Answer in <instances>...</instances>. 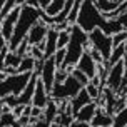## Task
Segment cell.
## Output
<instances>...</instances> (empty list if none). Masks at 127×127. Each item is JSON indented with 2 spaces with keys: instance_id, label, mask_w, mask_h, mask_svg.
Returning a JSON list of instances; mask_svg holds the SVG:
<instances>
[{
  "instance_id": "836d02e7",
  "label": "cell",
  "mask_w": 127,
  "mask_h": 127,
  "mask_svg": "<svg viewBox=\"0 0 127 127\" xmlns=\"http://www.w3.org/2000/svg\"><path fill=\"white\" fill-rule=\"evenodd\" d=\"M70 72L69 70H64V69H59L57 72H55V82L57 84H64L67 79H69Z\"/></svg>"
},
{
  "instance_id": "5b68a950",
  "label": "cell",
  "mask_w": 127,
  "mask_h": 127,
  "mask_svg": "<svg viewBox=\"0 0 127 127\" xmlns=\"http://www.w3.org/2000/svg\"><path fill=\"white\" fill-rule=\"evenodd\" d=\"M82 89H84L82 84L79 82L74 75H69V79L64 84H57V82L54 84V89H52V92H50V97L59 104V102L67 100V99H74Z\"/></svg>"
},
{
  "instance_id": "8d00e7d4",
  "label": "cell",
  "mask_w": 127,
  "mask_h": 127,
  "mask_svg": "<svg viewBox=\"0 0 127 127\" xmlns=\"http://www.w3.org/2000/svg\"><path fill=\"white\" fill-rule=\"evenodd\" d=\"M2 74H5V75H17L19 69H15V67H2Z\"/></svg>"
},
{
  "instance_id": "ffe728a7",
  "label": "cell",
  "mask_w": 127,
  "mask_h": 127,
  "mask_svg": "<svg viewBox=\"0 0 127 127\" xmlns=\"http://www.w3.org/2000/svg\"><path fill=\"white\" fill-rule=\"evenodd\" d=\"M59 115V105H57V102L52 99L50 102H49V105L44 109V114H42V117L40 119H44L45 122H49V124H54L55 122V117Z\"/></svg>"
},
{
  "instance_id": "f1b7e54d",
  "label": "cell",
  "mask_w": 127,
  "mask_h": 127,
  "mask_svg": "<svg viewBox=\"0 0 127 127\" xmlns=\"http://www.w3.org/2000/svg\"><path fill=\"white\" fill-rule=\"evenodd\" d=\"M126 42H127V30H122V32L115 33L114 37H112V45H114V49L119 47V45H122V44H126Z\"/></svg>"
},
{
  "instance_id": "9a60e30c",
  "label": "cell",
  "mask_w": 127,
  "mask_h": 127,
  "mask_svg": "<svg viewBox=\"0 0 127 127\" xmlns=\"http://www.w3.org/2000/svg\"><path fill=\"white\" fill-rule=\"evenodd\" d=\"M90 102H94V100H92V97H90V95L87 94V90H85V87H84V89L80 90V92H79V94H77L75 97L72 99V100H70V107H72V115L75 117V115L79 114V110H80L82 107H85L87 104H90Z\"/></svg>"
},
{
  "instance_id": "ab89813d",
  "label": "cell",
  "mask_w": 127,
  "mask_h": 127,
  "mask_svg": "<svg viewBox=\"0 0 127 127\" xmlns=\"http://www.w3.org/2000/svg\"><path fill=\"white\" fill-rule=\"evenodd\" d=\"M117 22H119V24H121L122 27H124V29H126L127 30V10L124 13H122L121 17H119V19H117Z\"/></svg>"
},
{
  "instance_id": "5bb4252c",
  "label": "cell",
  "mask_w": 127,
  "mask_h": 127,
  "mask_svg": "<svg viewBox=\"0 0 127 127\" xmlns=\"http://www.w3.org/2000/svg\"><path fill=\"white\" fill-rule=\"evenodd\" d=\"M57 40H59V32L54 29V27H50V30H49V33H47V38H45V52H44V59L47 60V59H50L55 55V52L59 50L57 47Z\"/></svg>"
},
{
  "instance_id": "cb8c5ba5",
  "label": "cell",
  "mask_w": 127,
  "mask_h": 127,
  "mask_svg": "<svg viewBox=\"0 0 127 127\" xmlns=\"http://www.w3.org/2000/svg\"><path fill=\"white\" fill-rule=\"evenodd\" d=\"M80 7H82V2L80 0H75L74 2V7H72V10H70L69 17H67V24L70 27H74L77 24V19H79V13H80Z\"/></svg>"
},
{
  "instance_id": "2e32d148",
  "label": "cell",
  "mask_w": 127,
  "mask_h": 127,
  "mask_svg": "<svg viewBox=\"0 0 127 127\" xmlns=\"http://www.w3.org/2000/svg\"><path fill=\"white\" fill-rule=\"evenodd\" d=\"M112 124H114V117L109 115L104 107H97L94 119L90 121V126L92 127H112Z\"/></svg>"
},
{
  "instance_id": "60d3db41",
  "label": "cell",
  "mask_w": 127,
  "mask_h": 127,
  "mask_svg": "<svg viewBox=\"0 0 127 127\" xmlns=\"http://www.w3.org/2000/svg\"><path fill=\"white\" fill-rule=\"evenodd\" d=\"M24 110H25V105H17V107L13 109L12 112H13V114H15V117L19 119L20 115H24Z\"/></svg>"
},
{
  "instance_id": "74e56055",
  "label": "cell",
  "mask_w": 127,
  "mask_h": 127,
  "mask_svg": "<svg viewBox=\"0 0 127 127\" xmlns=\"http://www.w3.org/2000/svg\"><path fill=\"white\" fill-rule=\"evenodd\" d=\"M30 119L32 117H29V115H20L19 119H17V122H19L20 126H24V127H29L30 126Z\"/></svg>"
},
{
  "instance_id": "603a6c76",
  "label": "cell",
  "mask_w": 127,
  "mask_h": 127,
  "mask_svg": "<svg viewBox=\"0 0 127 127\" xmlns=\"http://www.w3.org/2000/svg\"><path fill=\"white\" fill-rule=\"evenodd\" d=\"M124 55H126V47H124V44L119 45V47H115L114 50H112V55H110V59H109V67H114L117 62H121V60H124Z\"/></svg>"
},
{
  "instance_id": "4316f807",
  "label": "cell",
  "mask_w": 127,
  "mask_h": 127,
  "mask_svg": "<svg viewBox=\"0 0 127 127\" xmlns=\"http://www.w3.org/2000/svg\"><path fill=\"white\" fill-rule=\"evenodd\" d=\"M112 127H127V107L122 109L119 114L114 115V124Z\"/></svg>"
},
{
  "instance_id": "ac0fdd59",
  "label": "cell",
  "mask_w": 127,
  "mask_h": 127,
  "mask_svg": "<svg viewBox=\"0 0 127 127\" xmlns=\"http://www.w3.org/2000/svg\"><path fill=\"white\" fill-rule=\"evenodd\" d=\"M122 2L124 0H94V5L100 13H110L115 8H119Z\"/></svg>"
},
{
  "instance_id": "d6a6232c",
  "label": "cell",
  "mask_w": 127,
  "mask_h": 127,
  "mask_svg": "<svg viewBox=\"0 0 127 127\" xmlns=\"http://www.w3.org/2000/svg\"><path fill=\"white\" fill-rule=\"evenodd\" d=\"M65 49H59L57 52H55V55H54V59H55V65H57V70L62 67V64H64V60H65Z\"/></svg>"
},
{
  "instance_id": "7c38bea8",
  "label": "cell",
  "mask_w": 127,
  "mask_h": 127,
  "mask_svg": "<svg viewBox=\"0 0 127 127\" xmlns=\"http://www.w3.org/2000/svg\"><path fill=\"white\" fill-rule=\"evenodd\" d=\"M52 100L50 94L45 90V85L42 82V79H38L37 82V89H35V94H33V102H32V105L33 107H40V109H45L49 105V102Z\"/></svg>"
},
{
  "instance_id": "8fae6325",
  "label": "cell",
  "mask_w": 127,
  "mask_h": 127,
  "mask_svg": "<svg viewBox=\"0 0 127 127\" xmlns=\"http://www.w3.org/2000/svg\"><path fill=\"white\" fill-rule=\"evenodd\" d=\"M49 30H50V27L45 25L44 22L40 20L37 25L33 27L30 32H29V37H27V40H29L30 47H37V45L42 44L45 38H47V33H49Z\"/></svg>"
},
{
  "instance_id": "c3c4849f",
  "label": "cell",
  "mask_w": 127,
  "mask_h": 127,
  "mask_svg": "<svg viewBox=\"0 0 127 127\" xmlns=\"http://www.w3.org/2000/svg\"><path fill=\"white\" fill-rule=\"evenodd\" d=\"M124 67H126V70H127V52H126V55H124Z\"/></svg>"
},
{
  "instance_id": "ee69618b",
  "label": "cell",
  "mask_w": 127,
  "mask_h": 127,
  "mask_svg": "<svg viewBox=\"0 0 127 127\" xmlns=\"http://www.w3.org/2000/svg\"><path fill=\"white\" fill-rule=\"evenodd\" d=\"M70 127H92V126H90V124H87V122H77V121H74Z\"/></svg>"
},
{
  "instance_id": "44dd1931",
  "label": "cell",
  "mask_w": 127,
  "mask_h": 127,
  "mask_svg": "<svg viewBox=\"0 0 127 127\" xmlns=\"http://www.w3.org/2000/svg\"><path fill=\"white\" fill-rule=\"evenodd\" d=\"M64 7H65V0H52L50 5L47 7V10H44L49 17H57L59 13L64 10Z\"/></svg>"
},
{
  "instance_id": "3957f363",
  "label": "cell",
  "mask_w": 127,
  "mask_h": 127,
  "mask_svg": "<svg viewBox=\"0 0 127 127\" xmlns=\"http://www.w3.org/2000/svg\"><path fill=\"white\" fill-rule=\"evenodd\" d=\"M89 33H85V32L80 29L79 25H74L70 29V42L69 45L65 47V60H64L62 67L60 69L64 70H72L75 69V65L79 64L80 57H82V54L85 52V47L89 45Z\"/></svg>"
},
{
  "instance_id": "8992f818",
  "label": "cell",
  "mask_w": 127,
  "mask_h": 127,
  "mask_svg": "<svg viewBox=\"0 0 127 127\" xmlns=\"http://www.w3.org/2000/svg\"><path fill=\"white\" fill-rule=\"evenodd\" d=\"M89 42H90V47L102 55L104 62H109V59L112 55V50H114L112 37L110 35H105L100 29H95L92 33H89Z\"/></svg>"
},
{
  "instance_id": "4fadbf2b",
  "label": "cell",
  "mask_w": 127,
  "mask_h": 127,
  "mask_svg": "<svg viewBox=\"0 0 127 127\" xmlns=\"http://www.w3.org/2000/svg\"><path fill=\"white\" fill-rule=\"evenodd\" d=\"M38 79H40V74L33 72V74H32L30 82H29V85L25 87V90H24V92H22V95L19 97L20 105H30L32 102H33V94H35V89H37Z\"/></svg>"
},
{
  "instance_id": "e575fe53",
  "label": "cell",
  "mask_w": 127,
  "mask_h": 127,
  "mask_svg": "<svg viewBox=\"0 0 127 127\" xmlns=\"http://www.w3.org/2000/svg\"><path fill=\"white\" fill-rule=\"evenodd\" d=\"M29 55L35 59V60H45L44 59V52L40 50L38 47H30V50H29Z\"/></svg>"
},
{
  "instance_id": "7dc6e473",
  "label": "cell",
  "mask_w": 127,
  "mask_h": 127,
  "mask_svg": "<svg viewBox=\"0 0 127 127\" xmlns=\"http://www.w3.org/2000/svg\"><path fill=\"white\" fill-rule=\"evenodd\" d=\"M13 109H10L8 105H5V104H2V114H8V112H12Z\"/></svg>"
},
{
  "instance_id": "681fc988",
  "label": "cell",
  "mask_w": 127,
  "mask_h": 127,
  "mask_svg": "<svg viewBox=\"0 0 127 127\" xmlns=\"http://www.w3.org/2000/svg\"><path fill=\"white\" fill-rule=\"evenodd\" d=\"M12 127H24V126H20V124H19V122H17V121H15V124H13V126Z\"/></svg>"
},
{
  "instance_id": "f546056e",
  "label": "cell",
  "mask_w": 127,
  "mask_h": 127,
  "mask_svg": "<svg viewBox=\"0 0 127 127\" xmlns=\"http://www.w3.org/2000/svg\"><path fill=\"white\" fill-rule=\"evenodd\" d=\"M70 75H74V77H75V79H77V80H79L80 84H82L84 87H87V84L90 82V80H89V77L85 75V74H82V72H80L79 69H72V70H70Z\"/></svg>"
},
{
  "instance_id": "f907efd6",
  "label": "cell",
  "mask_w": 127,
  "mask_h": 127,
  "mask_svg": "<svg viewBox=\"0 0 127 127\" xmlns=\"http://www.w3.org/2000/svg\"><path fill=\"white\" fill-rule=\"evenodd\" d=\"M50 127H62V126H59V124H55V122H54V124H52Z\"/></svg>"
},
{
  "instance_id": "30bf717a",
  "label": "cell",
  "mask_w": 127,
  "mask_h": 127,
  "mask_svg": "<svg viewBox=\"0 0 127 127\" xmlns=\"http://www.w3.org/2000/svg\"><path fill=\"white\" fill-rule=\"evenodd\" d=\"M75 69H79L82 74L89 77V80H92L95 75H97V64L90 55V49H85V52L82 54V57L79 60V64L75 65Z\"/></svg>"
},
{
  "instance_id": "484cf974",
  "label": "cell",
  "mask_w": 127,
  "mask_h": 127,
  "mask_svg": "<svg viewBox=\"0 0 127 127\" xmlns=\"http://www.w3.org/2000/svg\"><path fill=\"white\" fill-rule=\"evenodd\" d=\"M22 60H24V59H20L15 52H8V55H7V59L3 60L2 67H15V69H19Z\"/></svg>"
},
{
  "instance_id": "b9f144b4",
  "label": "cell",
  "mask_w": 127,
  "mask_h": 127,
  "mask_svg": "<svg viewBox=\"0 0 127 127\" xmlns=\"http://www.w3.org/2000/svg\"><path fill=\"white\" fill-rule=\"evenodd\" d=\"M29 127H50V124H49V122H45L44 119H38L35 124H32V126H29Z\"/></svg>"
},
{
  "instance_id": "ba28073f",
  "label": "cell",
  "mask_w": 127,
  "mask_h": 127,
  "mask_svg": "<svg viewBox=\"0 0 127 127\" xmlns=\"http://www.w3.org/2000/svg\"><path fill=\"white\" fill-rule=\"evenodd\" d=\"M124 74H126V67H124V60H121V62L115 64L114 67H110L105 87L112 89L115 94H117V92L121 90V84H122V79H124Z\"/></svg>"
},
{
  "instance_id": "816d5d0a",
  "label": "cell",
  "mask_w": 127,
  "mask_h": 127,
  "mask_svg": "<svg viewBox=\"0 0 127 127\" xmlns=\"http://www.w3.org/2000/svg\"><path fill=\"white\" fill-rule=\"evenodd\" d=\"M124 47H126V52H127V42H126V44H124Z\"/></svg>"
},
{
  "instance_id": "f35d334b",
  "label": "cell",
  "mask_w": 127,
  "mask_h": 127,
  "mask_svg": "<svg viewBox=\"0 0 127 127\" xmlns=\"http://www.w3.org/2000/svg\"><path fill=\"white\" fill-rule=\"evenodd\" d=\"M90 55H92V59L95 60V64H104V59H102V55H100V54H99L97 50L90 49Z\"/></svg>"
},
{
  "instance_id": "d4e9b609",
  "label": "cell",
  "mask_w": 127,
  "mask_h": 127,
  "mask_svg": "<svg viewBox=\"0 0 127 127\" xmlns=\"http://www.w3.org/2000/svg\"><path fill=\"white\" fill-rule=\"evenodd\" d=\"M20 2H17V0H7V2H3V5H2V12H0V19L5 20L10 13L15 10V7L19 5Z\"/></svg>"
},
{
  "instance_id": "d6986e66",
  "label": "cell",
  "mask_w": 127,
  "mask_h": 127,
  "mask_svg": "<svg viewBox=\"0 0 127 127\" xmlns=\"http://www.w3.org/2000/svg\"><path fill=\"white\" fill-rule=\"evenodd\" d=\"M102 95H104V100H105V112L109 115H112L114 117V109H115V102H117V94H115L112 89H109V87H104L102 90Z\"/></svg>"
},
{
  "instance_id": "277c9868",
  "label": "cell",
  "mask_w": 127,
  "mask_h": 127,
  "mask_svg": "<svg viewBox=\"0 0 127 127\" xmlns=\"http://www.w3.org/2000/svg\"><path fill=\"white\" fill-rule=\"evenodd\" d=\"M33 72H25V74H17V75H8L5 80L0 82V95L7 97V95H17L20 97L22 92L25 90V87L29 85Z\"/></svg>"
},
{
  "instance_id": "6da1fadb",
  "label": "cell",
  "mask_w": 127,
  "mask_h": 127,
  "mask_svg": "<svg viewBox=\"0 0 127 127\" xmlns=\"http://www.w3.org/2000/svg\"><path fill=\"white\" fill-rule=\"evenodd\" d=\"M75 25H79L85 33H92L95 29H100L105 35H110V37H114L115 33L126 30L117 20H105L104 19L102 13L95 8L94 0H84L82 2L80 13H79V19H77Z\"/></svg>"
},
{
  "instance_id": "7402d4cb",
  "label": "cell",
  "mask_w": 127,
  "mask_h": 127,
  "mask_svg": "<svg viewBox=\"0 0 127 127\" xmlns=\"http://www.w3.org/2000/svg\"><path fill=\"white\" fill-rule=\"evenodd\" d=\"M35 65H37V60L32 57V55H27L24 57L22 64L19 67V74H25V72H35Z\"/></svg>"
},
{
  "instance_id": "bcb514c9",
  "label": "cell",
  "mask_w": 127,
  "mask_h": 127,
  "mask_svg": "<svg viewBox=\"0 0 127 127\" xmlns=\"http://www.w3.org/2000/svg\"><path fill=\"white\" fill-rule=\"evenodd\" d=\"M32 107H33V105H25V110H24V115H29V117H32Z\"/></svg>"
},
{
  "instance_id": "7bdbcfd3",
  "label": "cell",
  "mask_w": 127,
  "mask_h": 127,
  "mask_svg": "<svg viewBox=\"0 0 127 127\" xmlns=\"http://www.w3.org/2000/svg\"><path fill=\"white\" fill-rule=\"evenodd\" d=\"M25 3L30 5V7H33V8H38V10H40V2H37V0H27Z\"/></svg>"
},
{
  "instance_id": "d590c367",
  "label": "cell",
  "mask_w": 127,
  "mask_h": 127,
  "mask_svg": "<svg viewBox=\"0 0 127 127\" xmlns=\"http://www.w3.org/2000/svg\"><path fill=\"white\" fill-rule=\"evenodd\" d=\"M127 107V100L124 99V97H117V102H115V109H114V115L115 114H119L122 109H126Z\"/></svg>"
},
{
  "instance_id": "4dcf8cb0",
  "label": "cell",
  "mask_w": 127,
  "mask_h": 127,
  "mask_svg": "<svg viewBox=\"0 0 127 127\" xmlns=\"http://www.w3.org/2000/svg\"><path fill=\"white\" fill-rule=\"evenodd\" d=\"M2 104H5V105H8L10 109H15L17 105H20L19 102V97L17 95H7V97H2Z\"/></svg>"
},
{
  "instance_id": "1f68e13d",
  "label": "cell",
  "mask_w": 127,
  "mask_h": 127,
  "mask_svg": "<svg viewBox=\"0 0 127 127\" xmlns=\"http://www.w3.org/2000/svg\"><path fill=\"white\" fill-rule=\"evenodd\" d=\"M85 90H87V94L90 95V97H92V100H95V99H99V97H100L102 95V92L100 90H99V87H95L94 84H87V87H85Z\"/></svg>"
},
{
  "instance_id": "9c48e42d",
  "label": "cell",
  "mask_w": 127,
  "mask_h": 127,
  "mask_svg": "<svg viewBox=\"0 0 127 127\" xmlns=\"http://www.w3.org/2000/svg\"><path fill=\"white\" fill-rule=\"evenodd\" d=\"M55 72H57V65H55V59L50 57L47 59L44 64V69H42V74H40V79L45 85V90L50 94L52 89H54V84H55Z\"/></svg>"
},
{
  "instance_id": "83f0119b",
  "label": "cell",
  "mask_w": 127,
  "mask_h": 127,
  "mask_svg": "<svg viewBox=\"0 0 127 127\" xmlns=\"http://www.w3.org/2000/svg\"><path fill=\"white\" fill-rule=\"evenodd\" d=\"M17 121V117L13 112H8V114H2V122H0V126L2 127H12Z\"/></svg>"
},
{
  "instance_id": "f6af8a7d",
  "label": "cell",
  "mask_w": 127,
  "mask_h": 127,
  "mask_svg": "<svg viewBox=\"0 0 127 127\" xmlns=\"http://www.w3.org/2000/svg\"><path fill=\"white\" fill-rule=\"evenodd\" d=\"M49 5H50V0H42L40 2V10H47Z\"/></svg>"
},
{
  "instance_id": "e0dca14e",
  "label": "cell",
  "mask_w": 127,
  "mask_h": 127,
  "mask_svg": "<svg viewBox=\"0 0 127 127\" xmlns=\"http://www.w3.org/2000/svg\"><path fill=\"white\" fill-rule=\"evenodd\" d=\"M95 110H97L95 102H90V104H87L85 107H82L79 110V114H77L74 119H75L77 122H87V124H90V121L94 119V115H95Z\"/></svg>"
},
{
  "instance_id": "7a4b0ae2",
  "label": "cell",
  "mask_w": 127,
  "mask_h": 127,
  "mask_svg": "<svg viewBox=\"0 0 127 127\" xmlns=\"http://www.w3.org/2000/svg\"><path fill=\"white\" fill-rule=\"evenodd\" d=\"M40 10L38 8H33V7L27 5L24 2V7H22V13H20V19L17 22V27H15V32H13L12 38L8 42V49L10 52H15L20 47V44L29 37V32L40 22Z\"/></svg>"
},
{
  "instance_id": "52a82bcc",
  "label": "cell",
  "mask_w": 127,
  "mask_h": 127,
  "mask_svg": "<svg viewBox=\"0 0 127 127\" xmlns=\"http://www.w3.org/2000/svg\"><path fill=\"white\" fill-rule=\"evenodd\" d=\"M22 7H24V2H20L19 5L15 7V10H13L5 20H2V38L7 40V42H10V38H12L13 32H15V27H17V22L20 19V13H22Z\"/></svg>"
}]
</instances>
